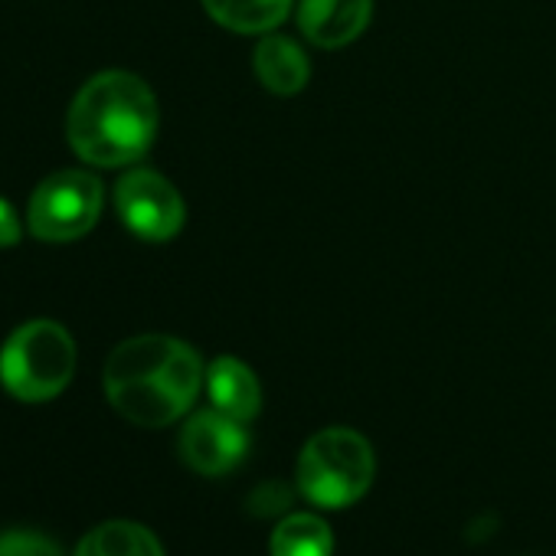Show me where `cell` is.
Segmentation results:
<instances>
[{
    "label": "cell",
    "mask_w": 556,
    "mask_h": 556,
    "mask_svg": "<svg viewBox=\"0 0 556 556\" xmlns=\"http://www.w3.org/2000/svg\"><path fill=\"white\" fill-rule=\"evenodd\" d=\"M206 383L200 354L167 334H141L118 344L105 361V396L135 426L177 422Z\"/></svg>",
    "instance_id": "obj_1"
},
{
    "label": "cell",
    "mask_w": 556,
    "mask_h": 556,
    "mask_svg": "<svg viewBox=\"0 0 556 556\" xmlns=\"http://www.w3.org/2000/svg\"><path fill=\"white\" fill-rule=\"evenodd\" d=\"M73 151L96 167L135 164L157 135V99L135 73L92 76L66 118Z\"/></svg>",
    "instance_id": "obj_2"
},
{
    "label": "cell",
    "mask_w": 556,
    "mask_h": 556,
    "mask_svg": "<svg viewBox=\"0 0 556 556\" xmlns=\"http://www.w3.org/2000/svg\"><path fill=\"white\" fill-rule=\"evenodd\" d=\"M374 445L348 426L315 432L299 455V488L318 507H351L374 484Z\"/></svg>",
    "instance_id": "obj_3"
},
{
    "label": "cell",
    "mask_w": 556,
    "mask_h": 556,
    "mask_svg": "<svg viewBox=\"0 0 556 556\" xmlns=\"http://www.w3.org/2000/svg\"><path fill=\"white\" fill-rule=\"evenodd\" d=\"M73 374V334L50 318L27 321L8 338L4 351H0V383L24 403H47L60 396L70 387Z\"/></svg>",
    "instance_id": "obj_4"
},
{
    "label": "cell",
    "mask_w": 556,
    "mask_h": 556,
    "mask_svg": "<svg viewBox=\"0 0 556 556\" xmlns=\"http://www.w3.org/2000/svg\"><path fill=\"white\" fill-rule=\"evenodd\" d=\"M102 213V184L86 170H56L30 197V232L47 242L86 236Z\"/></svg>",
    "instance_id": "obj_5"
},
{
    "label": "cell",
    "mask_w": 556,
    "mask_h": 556,
    "mask_svg": "<svg viewBox=\"0 0 556 556\" xmlns=\"http://www.w3.org/2000/svg\"><path fill=\"white\" fill-rule=\"evenodd\" d=\"M115 206H118L122 223L148 242L174 239L187 219V206L177 187L148 167H135L118 180Z\"/></svg>",
    "instance_id": "obj_6"
},
{
    "label": "cell",
    "mask_w": 556,
    "mask_h": 556,
    "mask_svg": "<svg viewBox=\"0 0 556 556\" xmlns=\"http://www.w3.org/2000/svg\"><path fill=\"white\" fill-rule=\"evenodd\" d=\"M177 448L187 468L206 478H219L239 468L242 458L249 455V432L245 422L219 409H203L184 422Z\"/></svg>",
    "instance_id": "obj_7"
},
{
    "label": "cell",
    "mask_w": 556,
    "mask_h": 556,
    "mask_svg": "<svg viewBox=\"0 0 556 556\" xmlns=\"http://www.w3.org/2000/svg\"><path fill=\"white\" fill-rule=\"evenodd\" d=\"M374 21V0H302L299 27L308 43L341 50L354 43Z\"/></svg>",
    "instance_id": "obj_8"
},
{
    "label": "cell",
    "mask_w": 556,
    "mask_h": 556,
    "mask_svg": "<svg viewBox=\"0 0 556 556\" xmlns=\"http://www.w3.org/2000/svg\"><path fill=\"white\" fill-rule=\"evenodd\" d=\"M252 66H255L258 83L271 96H299L312 79V63L305 50L282 34H265L258 40Z\"/></svg>",
    "instance_id": "obj_9"
},
{
    "label": "cell",
    "mask_w": 556,
    "mask_h": 556,
    "mask_svg": "<svg viewBox=\"0 0 556 556\" xmlns=\"http://www.w3.org/2000/svg\"><path fill=\"white\" fill-rule=\"evenodd\" d=\"M206 393H210L213 409L239 422H252L262 409L258 377L239 357H216L206 367Z\"/></svg>",
    "instance_id": "obj_10"
},
{
    "label": "cell",
    "mask_w": 556,
    "mask_h": 556,
    "mask_svg": "<svg viewBox=\"0 0 556 556\" xmlns=\"http://www.w3.org/2000/svg\"><path fill=\"white\" fill-rule=\"evenodd\" d=\"M292 4L295 0H203L206 14L219 27L249 37H265L278 30L289 21Z\"/></svg>",
    "instance_id": "obj_11"
},
{
    "label": "cell",
    "mask_w": 556,
    "mask_h": 556,
    "mask_svg": "<svg viewBox=\"0 0 556 556\" xmlns=\"http://www.w3.org/2000/svg\"><path fill=\"white\" fill-rule=\"evenodd\" d=\"M76 556H164V546L135 520H109L79 540Z\"/></svg>",
    "instance_id": "obj_12"
},
{
    "label": "cell",
    "mask_w": 556,
    "mask_h": 556,
    "mask_svg": "<svg viewBox=\"0 0 556 556\" xmlns=\"http://www.w3.org/2000/svg\"><path fill=\"white\" fill-rule=\"evenodd\" d=\"M271 556H331L334 533L318 514H289L271 530Z\"/></svg>",
    "instance_id": "obj_13"
},
{
    "label": "cell",
    "mask_w": 556,
    "mask_h": 556,
    "mask_svg": "<svg viewBox=\"0 0 556 556\" xmlns=\"http://www.w3.org/2000/svg\"><path fill=\"white\" fill-rule=\"evenodd\" d=\"M0 556H63V549L40 530H4L0 533Z\"/></svg>",
    "instance_id": "obj_14"
},
{
    "label": "cell",
    "mask_w": 556,
    "mask_h": 556,
    "mask_svg": "<svg viewBox=\"0 0 556 556\" xmlns=\"http://www.w3.org/2000/svg\"><path fill=\"white\" fill-rule=\"evenodd\" d=\"M289 501H292V494H289V488L286 484H278V481H268V484H258L255 491H252V497H249V510L252 514H278V510H286L289 507Z\"/></svg>",
    "instance_id": "obj_15"
},
{
    "label": "cell",
    "mask_w": 556,
    "mask_h": 556,
    "mask_svg": "<svg viewBox=\"0 0 556 556\" xmlns=\"http://www.w3.org/2000/svg\"><path fill=\"white\" fill-rule=\"evenodd\" d=\"M21 242V219L14 213V206L0 197V249L17 245Z\"/></svg>",
    "instance_id": "obj_16"
}]
</instances>
